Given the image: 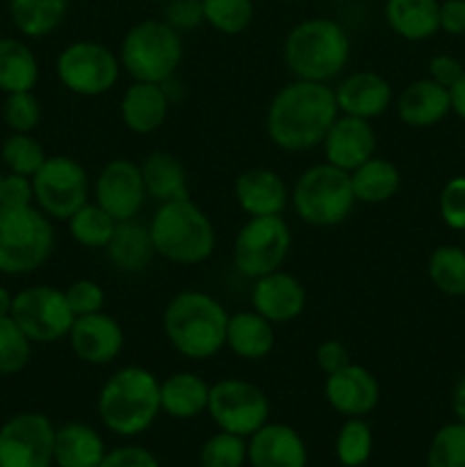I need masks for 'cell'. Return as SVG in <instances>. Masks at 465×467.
<instances>
[{"instance_id":"cell-49","label":"cell","mask_w":465,"mask_h":467,"mask_svg":"<svg viewBox=\"0 0 465 467\" xmlns=\"http://www.w3.org/2000/svg\"><path fill=\"white\" fill-rule=\"evenodd\" d=\"M315 360H317V368L322 369L324 374H333L351 363L349 351H346V347L342 345L340 340L319 342L317 351H315Z\"/></svg>"},{"instance_id":"cell-3","label":"cell","mask_w":465,"mask_h":467,"mask_svg":"<svg viewBox=\"0 0 465 467\" xmlns=\"http://www.w3.org/2000/svg\"><path fill=\"white\" fill-rule=\"evenodd\" d=\"M98 418L112 433L132 438L150 429L160 410V379L150 369L128 365L109 374L98 392Z\"/></svg>"},{"instance_id":"cell-37","label":"cell","mask_w":465,"mask_h":467,"mask_svg":"<svg viewBox=\"0 0 465 467\" xmlns=\"http://www.w3.org/2000/svg\"><path fill=\"white\" fill-rule=\"evenodd\" d=\"M374 436L363 418H349L336 438V456L345 467H363L372 456Z\"/></svg>"},{"instance_id":"cell-5","label":"cell","mask_w":465,"mask_h":467,"mask_svg":"<svg viewBox=\"0 0 465 467\" xmlns=\"http://www.w3.org/2000/svg\"><path fill=\"white\" fill-rule=\"evenodd\" d=\"M155 255L173 265H201L217 244L214 223L191 199L160 203L149 222Z\"/></svg>"},{"instance_id":"cell-6","label":"cell","mask_w":465,"mask_h":467,"mask_svg":"<svg viewBox=\"0 0 465 467\" xmlns=\"http://www.w3.org/2000/svg\"><path fill=\"white\" fill-rule=\"evenodd\" d=\"M55 249L53 219L36 205H0V274L26 276L48 263Z\"/></svg>"},{"instance_id":"cell-27","label":"cell","mask_w":465,"mask_h":467,"mask_svg":"<svg viewBox=\"0 0 465 467\" xmlns=\"http://www.w3.org/2000/svg\"><path fill=\"white\" fill-rule=\"evenodd\" d=\"M388 27L406 41H427L440 32L438 0H386Z\"/></svg>"},{"instance_id":"cell-19","label":"cell","mask_w":465,"mask_h":467,"mask_svg":"<svg viewBox=\"0 0 465 467\" xmlns=\"http://www.w3.org/2000/svg\"><path fill=\"white\" fill-rule=\"evenodd\" d=\"M305 301L304 283L283 269L255 278L251 287V306L272 324L294 322L305 310Z\"/></svg>"},{"instance_id":"cell-45","label":"cell","mask_w":465,"mask_h":467,"mask_svg":"<svg viewBox=\"0 0 465 467\" xmlns=\"http://www.w3.org/2000/svg\"><path fill=\"white\" fill-rule=\"evenodd\" d=\"M164 21L176 32H191L205 23L203 0H169L164 5Z\"/></svg>"},{"instance_id":"cell-42","label":"cell","mask_w":465,"mask_h":467,"mask_svg":"<svg viewBox=\"0 0 465 467\" xmlns=\"http://www.w3.org/2000/svg\"><path fill=\"white\" fill-rule=\"evenodd\" d=\"M3 119L12 132H32L41 121V105L35 91H16L5 96Z\"/></svg>"},{"instance_id":"cell-2","label":"cell","mask_w":465,"mask_h":467,"mask_svg":"<svg viewBox=\"0 0 465 467\" xmlns=\"http://www.w3.org/2000/svg\"><path fill=\"white\" fill-rule=\"evenodd\" d=\"M228 317L212 295L182 290L164 308L162 328L173 351L190 360H208L226 347Z\"/></svg>"},{"instance_id":"cell-34","label":"cell","mask_w":465,"mask_h":467,"mask_svg":"<svg viewBox=\"0 0 465 467\" xmlns=\"http://www.w3.org/2000/svg\"><path fill=\"white\" fill-rule=\"evenodd\" d=\"M427 274L433 285L447 296H465V249L442 244L431 251Z\"/></svg>"},{"instance_id":"cell-33","label":"cell","mask_w":465,"mask_h":467,"mask_svg":"<svg viewBox=\"0 0 465 467\" xmlns=\"http://www.w3.org/2000/svg\"><path fill=\"white\" fill-rule=\"evenodd\" d=\"M68 12V0H9V18L23 36L41 39L57 30Z\"/></svg>"},{"instance_id":"cell-12","label":"cell","mask_w":465,"mask_h":467,"mask_svg":"<svg viewBox=\"0 0 465 467\" xmlns=\"http://www.w3.org/2000/svg\"><path fill=\"white\" fill-rule=\"evenodd\" d=\"M269 397L246 379L226 377L210 386L208 413L222 431L251 438L269 422Z\"/></svg>"},{"instance_id":"cell-9","label":"cell","mask_w":465,"mask_h":467,"mask_svg":"<svg viewBox=\"0 0 465 467\" xmlns=\"http://www.w3.org/2000/svg\"><path fill=\"white\" fill-rule=\"evenodd\" d=\"M292 249V233L283 214L249 217L232 244V265L244 278L267 276L285 265Z\"/></svg>"},{"instance_id":"cell-40","label":"cell","mask_w":465,"mask_h":467,"mask_svg":"<svg viewBox=\"0 0 465 467\" xmlns=\"http://www.w3.org/2000/svg\"><path fill=\"white\" fill-rule=\"evenodd\" d=\"M427 467H465V424L451 422L436 431L427 451Z\"/></svg>"},{"instance_id":"cell-50","label":"cell","mask_w":465,"mask_h":467,"mask_svg":"<svg viewBox=\"0 0 465 467\" xmlns=\"http://www.w3.org/2000/svg\"><path fill=\"white\" fill-rule=\"evenodd\" d=\"M440 30L451 36L465 35V0L440 3Z\"/></svg>"},{"instance_id":"cell-24","label":"cell","mask_w":465,"mask_h":467,"mask_svg":"<svg viewBox=\"0 0 465 467\" xmlns=\"http://www.w3.org/2000/svg\"><path fill=\"white\" fill-rule=\"evenodd\" d=\"M169 100L164 85L158 82H132L121 99V112L123 123L135 135H150L158 128H162L164 119L169 114Z\"/></svg>"},{"instance_id":"cell-21","label":"cell","mask_w":465,"mask_h":467,"mask_svg":"<svg viewBox=\"0 0 465 467\" xmlns=\"http://www.w3.org/2000/svg\"><path fill=\"white\" fill-rule=\"evenodd\" d=\"M235 199L249 217H272L285 213L290 190L276 171L264 167L246 169L235 181Z\"/></svg>"},{"instance_id":"cell-17","label":"cell","mask_w":465,"mask_h":467,"mask_svg":"<svg viewBox=\"0 0 465 467\" xmlns=\"http://www.w3.org/2000/svg\"><path fill=\"white\" fill-rule=\"evenodd\" d=\"M324 397L336 413L346 418H365L378 406L381 386L367 368L349 363L337 372L326 374Z\"/></svg>"},{"instance_id":"cell-13","label":"cell","mask_w":465,"mask_h":467,"mask_svg":"<svg viewBox=\"0 0 465 467\" xmlns=\"http://www.w3.org/2000/svg\"><path fill=\"white\" fill-rule=\"evenodd\" d=\"M9 315L32 345H53L64 340L76 319L64 290L53 285H32L16 292Z\"/></svg>"},{"instance_id":"cell-47","label":"cell","mask_w":465,"mask_h":467,"mask_svg":"<svg viewBox=\"0 0 465 467\" xmlns=\"http://www.w3.org/2000/svg\"><path fill=\"white\" fill-rule=\"evenodd\" d=\"M98 467H160V461L144 447L126 445L108 451Z\"/></svg>"},{"instance_id":"cell-30","label":"cell","mask_w":465,"mask_h":467,"mask_svg":"<svg viewBox=\"0 0 465 467\" xmlns=\"http://www.w3.org/2000/svg\"><path fill=\"white\" fill-rule=\"evenodd\" d=\"M105 442L94 427L68 422L55 429V463L57 467H98L105 459Z\"/></svg>"},{"instance_id":"cell-48","label":"cell","mask_w":465,"mask_h":467,"mask_svg":"<svg viewBox=\"0 0 465 467\" xmlns=\"http://www.w3.org/2000/svg\"><path fill=\"white\" fill-rule=\"evenodd\" d=\"M463 64L451 57V55H433L429 59V78L440 87H445V89H451L459 82V78L463 76Z\"/></svg>"},{"instance_id":"cell-38","label":"cell","mask_w":465,"mask_h":467,"mask_svg":"<svg viewBox=\"0 0 465 467\" xmlns=\"http://www.w3.org/2000/svg\"><path fill=\"white\" fill-rule=\"evenodd\" d=\"M32 360V342L18 328L12 315L0 317V377L23 372Z\"/></svg>"},{"instance_id":"cell-16","label":"cell","mask_w":465,"mask_h":467,"mask_svg":"<svg viewBox=\"0 0 465 467\" xmlns=\"http://www.w3.org/2000/svg\"><path fill=\"white\" fill-rule=\"evenodd\" d=\"M68 345L73 354L87 365L103 368L119 358L126 345V333L121 324L108 313H91L73 319V327L68 331Z\"/></svg>"},{"instance_id":"cell-54","label":"cell","mask_w":465,"mask_h":467,"mask_svg":"<svg viewBox=\"0 0 465 467\" xmlns=\"http://www.w3.org/2000/svg\"><path fill=\"white\" fill-rule=\"evenodd\" d=\"M149 3H158V5H167L169 0H149Z\"/></svg>"},{"instance_id":"cell-35","label":"cell","mask_w":465,"mask_h":467,"mask_svg":"<svg viewBox=\"0 0 465 467\" xmlns=\"http://www.w3.org/2000/svg\"><path fill=\"white\" fill-rule=\"evenodd\" d=\"M67 223L73 240L85 249H105L117 228V219L98 203H85Z\"/></svg>"},{"instance_id":"cell-4","label":"cell","mask_w":465,"mask_h":467,"mask_svg":"<svg viewBox=\"0 0 465 467\" xmlns=\"http://www.w3.org/2000/svg\"><path fill=\"white\" fill-rule=\"evenodd\" d=\"M351 41L333 18L315 16L296 23L283 41V62L296 80L326 82L346 67Z\"/></svg>"},{"instance_id":"cell-32","label":"cell","mask_w":465,"mask_h":467,"mask_svg":"<svg viewBox=\"0 0 465 467\" xmlns=\"http://www.w3.org/2000/svg\"><path fill=\"white\" fill-rule=\"evenodd\" d=\"M39 80V62L21 39L0 36V91L5 96L32 91Z\"/></svg>"},{"instance_id":"cell-23","label":"cell","mask_w":465,"mask_h":467,"mask_svg":"<svg viewBox=\"0 0 465 467\" xmlns=\"http://www.w3.org/2000/svg\"><path fill=\"white\" fill-rule=\"evenodd\" d=\"M451 112L450 89L422 78L401 89L397 96V114L408 128H433Z\"/></svg>"},{"instance_id":"cell-18","label":"cell","mask_w":465,"mask_h":467,"mask_svg":"<svg viewBox=\"0 0 465 467\" xmlns=\"http://www.w3.org/2000/svg\"><path fill=\"white\" fill-rule=\"evenodd\" d=\"M322 149L328 164L351 173L377 155V132L367 119L337 114L324 137Z\"/></svg>"},{"instance_id":"cell-1","label":"cell","mask_w":465,"mask_h":467,"mask_svg":"<svg viewBox=\"0 0 465 467\" xmlns=\"http://www.w3.org/2000/svg\"><path fill=\"white\" fill-rule=\"evenodd\" d=\"M336 94L326 82L292 80L274 94L267 108V135L285 153H305L322 146L337 119Z\"/></svg>"},{"instance_id":"cell-52","label":"cell","mask_w":465,"mask_h":467,"mask_svg":"<svg viewBox=\"0 0 465 467\" xmlns=\"http://www.w3.org/2000/svg\"><path fill=\"white\" fill-rule=\"evenodd\" d=\"M451 410H454L456 420L465 424V374L456 381L454 392H451Z\"/></svg>"},{"instance_id":"cell-36","label":"cell","mask_w":465,"mask_h":467,"mask_svg":"<svg viewBox=\"0 0 465 467\" xmlns=\"http://www.w3.org/2000/svg\"><path fill=\"white\" fill-rule=\"evenodd\" d=\"M46 150L30 132H12L0 146V160L9 173L32 178L46 162Z\"/></svg>"},{"instance_id":"cell-41","label":"cell","mask_w":465,"mask_h":467,"mask_svg":"<svg viewBox=\"0 0 465 467\" xmlns=\"http://www.w3.org/2000/svg\"><path fill=\"white\" fill-rule=\"evenodd\" d=\"M249 456V445L235 433L219 431L210 436L201 447V465L203 467H242Z\"/></svg>"},{"instance_id":"cell-46","label":"cell","mask_w":465,"mask_h":467,"mask_svg":"<svg viewBox=\"0 0 465 467\" xmlns=\"http://www.w3.org/2000/svg\"><path fill=\"white\" fill-rule=\"evenodd\" d=\"M0 205H35L32 178L18 173H5L0 185Z\"/></svg>"},{"instance_id":"cell-11","label":"cell","mask_w":465,"mask_h":467,"mask_svg":"<svg viewBox=\"0 0 465 467\" xmlns=\"http://www.w3.org/2000/svg\"><path fill=\"white\" fill-rule=\"evenodd\" d=\"M55 73L67 91L96 99L117 87L121 62L119 55L98 41H73L55 59Z\"/></svg>"},{"instance_id":"cell-55","label":"cell","mask_w":465,"mask_h":467,"mask_svg":"<svg viewBox=\"0 0 465 467\" xmlns=\"http://www.w3.org/2000/svg\"><path fill=\"white\" fill-rule=\"evenodd\" d=\"M460 233H463V249H465V228H463V231H460Z\"/></svg>"},{"instance_id":"cell-14","label":"cell","mask_w":465,"mask_h":467,"mask_svg":"<svg viewBox=\"0 0 465 467\" xmlns=\"http://www.w3.org/2000/svg\"><path fill=\"white\" fill-rule=\"evenodd\" d=\"M55 463V427L44 413L12 415L0 427V467H50Z\"/></svg>"},{"instance_id":"cell-31","label":"cell","mask_w":465,"mask_h":467,"mask_svg":"<svg viewBox=\"0 0 465 467\" xmlns=\"http://www.w3.org/2000/svg\"><path fill=\"white\" fill-rule=\"evenodd\" d=\"M349 176L356 201L367 205L386 203L399 192L401 185V173L397 164L386 158H378V155H374L367 162L360 164L358 169H354Z\"/></svg>"},{"instance_id":"cell-20","label":"cell","mask_w":465,"mask_h":467,"mask_svg":"<svg viewBox=\"0 0 465 467\" xmlns=\"http://www.w3.org/2000/svg\"><path fill=\"white\" fill-rule=\"evenodd\" d=\"M333 94H336L340 114L367 119V121L386 114L395 99L392 85L377 71L349 73L346 78H342Z\"/></svg>"},{"instance_id":"cell-15","label":"cell","mask_w":465,"mask_h":467,"mask_svg":"<svg viewBox=\"0 0 465 467\" xmlns=\"http://www.w3.org/2000/svg\"><path fill=\"white\" fill-rule=\"evenodd\" d=\"M146 201L140 164L128 158H114L105 164L94 181V203L117 222L137 219Z\"/></svg>"},{"instance_id":"cell-26","label":"cell","mask_w":465,"mask_h":467,"mask_svg":"<svg viewBox=\"0 0 465 467\" xmlns=\"http://www.w3.org/2000/svg\"><path fill=\"white\" fill-rule=\"evenodd\" d=\"M108 260L121 274H141L155 258V246L150 240L149 226L137 219L117 222L112 240L105 246Z\"/></svg>"},{"instance_id":"cell-53","label":"cell","mask_w":465,"mask_h":467,"mask_svg":"<svg viewBox=\"0 0 465 467\" xmlns=\"http://www.w3.org/2000/svg\"><path fill=\"white\" fill-rule=\"evenodd\" d=\"M12 304H14V295L7 290V287L0 285V317L12 313Z\"/></svg>"},{"instance_id":"cell-28","label":"cell","mask_w":465,"mask_h":467,"mask_svg":"<svg viewBox=\"0 0 465 467\" xmlns=\"http://www.w3.org/2000/svg\"><path fill=\"white\" fill-rule=\"evenodd\" d=\"M274 342V324L267 322L263 315L251 310H240V313L228 317L226 328V347L242 360H263L272 354Z\"/></svg>"},{"instance_id":"cell-51","label":"cell","mask_w":465,"mask_h":467,"mask_svg":"<svg viewBox=\"0 0 465 467\" xmlns=\"http://www.w3.org/2000/svg\"><path fill=\"white\" fill-rule=\"evenodd\" d=\"M450 96H451V112L465 121V71L463 76L459 78V82L450 89Z\"/></svg>"},{"instance_id":"cell-29","label":"cell","mask_w":465,"mask_h":467,"mask_svg":"<svg viewBox=\"0 0 465 467\" xmlns=\"http://www.w3.org/2000/svg\"><path fill=\"white\" fill-rule=\"evenodd\" d=\"M208 397L210 386L194 372H173L160 381V406L169 418H199L208 410Z\"/></svg>"},{"instance_id":"cell-39","label":"cell","mask_w":465,"mask_h":467,"mask_svg":"<svg viewBox=\"0 0 465 467\" xmlns=\"http://www.w3.org/2000/svg\"><path fill=\"white\" fill-rule=\"evenodd\" d=\"M205 23L228 36L242 35L253 21L251 0H203Z\"/></svg>"},{"instance_id":"cell-44","label":"cell","mask_w":465,"mask_h":467,"mask_svg":"<svg viewBox=\"0 0 465 467\" xmlns=\"http://www.w3.org/2000/svg\"><path fill=\"white\" fill-rule=\"evenodd\" d=\"M64 295H67L68 308L76 317L100 313L105 306V290L96 281H89V278H80V281L71 283L64 290Z\"/></svg>"},{"instance_id":"cell-8","label":"cell","mask_w":465,"mask_h":467,"mask_svg":"<svg viewBox=\"0 0 465 467\" xmlns=\"http://www.w3.org/2000/svg\"><path fill=\"white\" fill-rule=\"evenodd\" d=\"M119 62L132 80L162 85L176 76L182 62L181 32L158 18L135 23L123 36Z\"/></svg>"},{"instance_id":"cell-25","label":"cell","mask_w":465,"mask_h":467,"mask_svg":"<svg viewBox=\"0 0 465 467\" xmlns=\"http://www.w3.org/2000/svg\"><path fill=\"white\" fill-rule=\"evenodd\" d=\"M146 196L158 203L190 199L187 171L181 160L169 150H153L140 164Z\"/></svg>"},{"instance_id":"cell-7","label":"cell","mask_w":465,"mask_h":467,"mask_svg":"<svg viewBox=\"0 0 465 467\" xmlns=\"http://www.w3.org/2000/svg\"><path fill=\"white\" fill-rule=\"evenodd\" d=\"M296 217L315 228H331L345 222L358 203L349 171L322 162L313 164L296 178L290 192Z\"/></svg>"},{"instance_id":"cell-10","label":"cell","mask_w":465,"mask_h":467,"mask_svg":"<svg viewBox=\"0 0 465 467\" xmlns=\"http://www.w3.org/2000/svg\"><path fill=\"white\" fill-rule=\"evenodd\" d=\"M35 205L53 222H68L89 203L91 181L87 169L68 155H48L32 176Z\"/></svg>"},{"instance_id":"cell-43","label":"cell","mask_w":465,"mask_h":467,"mask_svg":"<svg viewBox=\"0 0 465 467\" xmlns=\"http://www.w3.org/2000/svg\"><path fill=\"white\" fill-rule=\"evenodd\" d=\"M440 217L451 231L465 228V176H454L440 192Z\"/></svg>"},{"instance_id":"cell-22","label":"cell","mask_w":465,"mask_h":467,"mask_svg":"<svg viewBox=\"0 0 465 467\" xmlns=\"http://www.w3.org/2000/svg\"><path fill=\"white\" fill-rule=\"evenodd\" d=\"M246 459L253 467H305L308 451L304 438L294 429L267 422L251 436Z\"/></svg>"},{"instance_id":"cell-56","label":"cell","mask_w":465,"mask_h":467,"mask_svg":"<svg viewBox=\"0 0 465 467\" xmlns=\"http://www.w3.org/2000/svg\"><path fill=\"white\" fill-rule=\"evenodd\" d=\"M3 176H5V173H3V171H0V185H3Z\"/></svg>"}]
</instances>
